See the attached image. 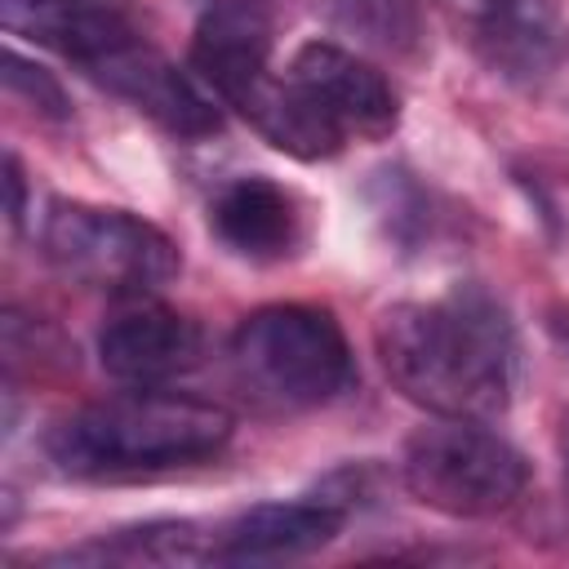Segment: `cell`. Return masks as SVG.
Masks as SVG:
<instances>
[{
    "label": "cell",
    "mask_w": 569,
    "mask_h": 569,
    "mask_svg": "<svg viewBox=\"0 0 569 569\" xmlns=\"http://www.w3.org/2000/svg\"><path fill=\"white\" fill-rule=\"evenodd\" d=\"M387 382L436 418H498L516 391V329L480 284L431 302H396L373 325Z\"/></svg>",
    "instance_id": "cell-1"
},
{
    "label": "cell",
    "mask_w": 569,
    "mask_h": 569,
    "mask_svg": "<svg viewBox=\"0 0 569 569\" xmlns=\"http://www.w3.org/2000/svg\"><path fill=\"white\" fill-rule=\"evenodd\" d=\"M231 431V413L213 400L133 387L62 413L44 431V453L80 480H133L209 462L227 449Z\"/></svg>",
    "instance_id": "cell-2"
},
{
    "label": "cell",
    "mask_w": 569,
    "mask_h": 569,
    "mask_svg": "<svg viewBox=\"0 0 569 569\" xmlns=\"http://www.w3.org/2000/svg\"><path fill=\"white\" fill-rule=\"evenodd\" d=\"M231 378L267 409L302 413L342 400L356 387V356L333 311L311 302H271L231 333Z\"/></svg>",
    "instance_id": "cell-3"
},
{
    "label": "cell",
    "mask_w": 569,
    "mask_h": 569,
    "mask_svg": "<svg viewBox=\"0 0 569 569\" xmlns=\"http://www.w3.org/2000/svg\"><path fill=\"white\" fill-rule=\"evenodd\" d=\"M405 489L453 520H489L520 502L529 458L480 418H431L409 431L400 453Z\"/></svg>",
    "instance_id": "cell-4"
},
{
    "label": "cell",
    "mask_w": 569,
    "mask_h": 569,
    "mask_svg": "<svg viewBox=\"0 0 569 569\" xmlns=\"http://www.w3.org/2000/svg\"><path fill=\"white\" fill-rule=\"evenodd\" d=\"M40 249L67 280L116 298L156 293L182 271V253L169 231L129 209L89 200H49L40 218Z\"/></svg>",
    "instance_id": "cell-5"
},
{
    "label": "cell",
    "mask_w": 569,
    "mask_h": 569,
    "mask_svg": "<svg viewBox=\"0 0 569 569\" xmlns=\"http://www.w3.org/2000/svg\"><path fill=\"white\" fill-rule=\"evenodd\" d=\"M467 44L507 84H542L569 53L556 0H467Z\"/></svg>",
    "instance_id": "cell-6"
},
{
    "label": "cell",
    "mask_w": 569,
    "mask_h": 569,
    "mask_svg": "<svg viewBox=\"0 0 569 569\" xmlns=\"http://www.w3.org/2000/svg\"><path fill=\"white\" fill-rule=\"evenodd\" d=\"M102 369L124 387H169L204 360V333L191 316L142 298H124V307L98 333Z\"/></svg>",
    "instance_id": "cell-7"
},
{
    "label": "cell",
    "mask_w": 569,
    "mask_h": 569,
    "mask_svg": "<svg viewBox=\"0 0 569 569\" xmlns=\"http://www.w3.org/2000/svg\"><path fill=\"white\" fill-rule=\"evenodd\" d=\"M342 138H387L400 124V98L391 80L360 53L333 40H307L284 71Z\"/></svg>",
    "instance_id": "cell-8"
},
{
    "label": "cell",
    "mask_w": 569,
    "mask_h": 569,
    "mask_svg": "<svg viewBox=\"0 0 569 569\" xmlns=\"http://www.w3.org/2000/svg\"><path fill=\"white\" fill-rule=\"evenodd\" d=\"M89 80H98L102 89L124 98L133 111H142L173 138L196 142V138H209L222 129V116H218L213 98L204 93V84L196 76L178 71L156 44H147V36H138L124 49H116L111 58H102L89 71Z\"/></svg>",
    "instance_id": "cell-9"
},
{
    "label": "cell",
    "mask_w": 569,
    "mask_h": 569,
    "mask_svg": "<svg viewBox=\"0 0 569 569\" xmlns=\"http://www.w3.org/2000/svg\"><path fill=\"white\" fill-rule=\"evenodd\" d=\"M351 507L338 493H307L289 502H258L236 511L213 529V560L253 565V560H293L333 542Z\"/></svg>",
    "instance_id": "cell-10"
},
{
    "label": "cell",
    "mask_w": 569,
    "mask_h": 569,
    "mask_svg": "<svg viewBox=\"0 0 569 569\" xmlns=\"http://www.w3.org/2000/svg\"><path fill=\"white\" fill-rule=\"evenodd\" d=\"M0 22L9 36L62 53L84 76L142 36L120 0H0Z\"/></svg>",
    "instance_id": "cell-11"
},
{
    "label": "cell",
    "mask_w": 569,
    "mask_h": 569,
    "mask_svg": "<svg viewBox=\"0 0 569 569\" xmlns=\"http://www.w3.org/2000/svg\"><path fill=\"white\" fill-rule=\"evenodd\" d=\"M191 71L227 107H240L271 76L267 4H213L191 36Z\"/></svg>",
    "instance_id": "cell-12"
},
{
    "label": "cell",
    "mask_w": 569,
    "mask_h": 569,
    "mask_svg": "<svg viewBox=\"0 0 569 569\" xmlns=\"http://www.w3.org/2000/svg\"><path fill=\"white\" fill-rule=\"evenodd\" d=\"M209 227L236 258L280 262L298 253L307 218H302V200L289 187H280L267 173H244L213 196Z\"/></svg>",
    "instance_id": "cell-13"
},
{
    "label": "cell",
    "mask_w": 569,
    "mask_h": 569,
    "mask_svg": "<svg viewBox=\"0 0 569 569\" xmlns=\"http://www.w3.org/2000/svg\"><path fill=\"white\" fill-rule=\"evenodd\" d=\"M58 560H116V565H200L213 560V529L204 533L196 520H147L116 529L111 538L84 542Z\"/></svg>",
    "instance_id": "cell-14"
},
{
    "label": "cell",
    "mask_w": 569,
    "mask_h": 569,
    "mask_svg": "<svg viewBox=\"0 0 569 569\" xmlns=\"http://www.w3.org/2000/svg\"><path fill=\"white\" fill-rule=\"evenodd\" d=\"M333 22L356 36V44L378 49V53H413L422 18H418V0H329Z\"/></svg>",
    "instance_id": "cell-15"
},
{
    "label": "cell",
    "mask_w": 569,
    "mask_h": 569,
    "mask_svg": "<svg viewBox=\"0 0 569 569\" xmlns=\"http://www.w3.org/2000/svg\"><path fill=\"white\" fill-rule=\"evenodd\" d=\"M4 84H9V93H18L36 116H49V120H67V93H62V84L44 71V67H36V62H27L18 49H9L4 53Z\"/></svg>",
    "instance_id": "cell-16"
},
{
    "label": "cell",
    "mask_w": 569,
    "mask_h": 569,
    "mask_svg": "<svg viewBox=\"0 0 569 569\" xmlns=\"http://www.w3.org/2000/svg\"><path fill=\"white\" fill-rule=\"evenodd\" d=\"M4 187H9V227H18L22 222V164H18V156L4 160Z\"/></svg>",
    "instance_id": "cell-17"
},
{
    "label": "cell",
    "mask_w": 569,
    "mask_h": 569,
    "mask_svg": "<svg viewBox=\"0 0 569 569\" xmlns=\"http://www.w3.org/2000/svg\"><path fill=\"white\" fill-rule=\"evenodd\" d=\"M547 329H551V338L569 351V302H556V307L547 311Z\"/></svg>",
    "instance_id": "cell-18"
},
{
    "label": "cell",
    "mask_w": 569,
    "mask_h": 569,
    "mask_svg": "<svg viewBox=\"0 0 569 569\" xmlns=\"http://www.w3.org/2000/svg\"><path fill=\"white\" fill-rule=\"evenodd\" d=\"M556 445H560V467H565V498H569V409L556 427Z\"/></svg>",
    "instance_id": "cell-19"
},
{
    "label": "cell",
    "mask_w": 569,
    "mask_h": 569,
    "mask_svg": "<svg viewBox=\"0 0 569 569\" xmlns=\"http://www.w3.org/2000/svg\"><path fill=\"white\" fill-rule=\"evenodd\" d=\"M204 9H213V4H267V0H200Z\"/></svg>",
    "instance_id": "cell-20"
}]
</instances>
